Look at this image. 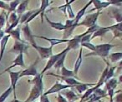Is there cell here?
<instances>
[{"mask_svg": "<svg viewBox=\"0 0 122 102\" xmlns=\"http://www.w3.org/2000/svg\"><path fill=\"white\" fill-rule=\"evenodd\" d=\"M115 47V45L110 43H103L100 44V45L95 46V50L94 52H91L90 53L85 54V57H90V56H99V57H102L105 60V57H108L109 53H110V50Z\"/></svg>", "mask_w": 122, "mask_h": 102, "instance_id": "obj_1", "label": "cell"}, {"mask_svg": "<svg viewBox=\"0 0 122 102\" xmlns=\"http://www.w3.org/2000/svg\"><path fill=\"white\" fill-rule=\"evenodd\" d=\"M92 4L95 6V9L97 11H100L101 9H105L110 5L118 6L120 7L122 5L121 1L119 0H110V1H100V0H92Z\"/></svg>", "mask_w": 122, "mask_h": 102, "instance_id": "obj_2", "label": "cell"}, {"mask_svg": "<svg viewBox=\"0 0 122 102\" xmlns=\"http://www.w3.org/2000/svg\"><path fill=\"white\" fill-rule=\"evenodd\" d=\"M70 49H69V47H66V48L65 49V50H63L62 52H60L58 54H55V55H52L50 57H49V59H48V62L47 63H46L45 67H44V68L43 69V71H41V75H44V73H45L46 71H48L49 70V69L51 68V67H53L54 66V64L56 63V62L58 61V59L59 58V57H61L62 55H64L65 53H68L69 52H70Z\"/></svg>", "mask_w": 122, "mask_h": 102, "instance_id": "obj_3", "label": "cell"}, {"mask_svg": "<svg viewBox=\"0 0 122 102\" xmlns=\"http://www.w3.org/2000/svg\"><path fill=\"white\" fill-rule=\"evenodd\" d=\"M100 13H101L100 11H97L96 13L88 14L81 22H79V24L77 26L83 25V26H86L87 27H92V26L95 25L97 22V19H98L99 16L100 15Z\"/></svg>", "mask_w": 122, "mask_h": 102, "instance_id": "obj_4", "label": "cell"}, {"mask_svg": "<svg viewBox=\"0 0 122 102\" xmlns=\"http://www.w3.org/2000/svg\"><path fill=\"white\" fill-rule=\"evenodd\" d=\"M32 47L37 51L42 59H49L53 55V47L51 46L50 47H41V46H38L37 44H35Z\"/></svg>", "mask_w": 122, "mask_h": 102, "instance_id": "obj_5", "label": "cell"}, {"mask_svg": "<svg viewBox=\"0 0 122 102\" xmlns=\"http://www.w3.org/2000/svg\"><path fill=\"white\" fill-rule=\"evenodd\" d=\"M39 62V58L36 59V61L33 64H31L28 68H25L24 70L21 71L20 74H19V78L24 76H28V75H32V76H35L38 75L37 71V65Z\"/></svg>", "mask_w": 122, "mask_h": 102, "instance_id": "obj_6", "label": "cell"}, {"mask_svg": "<svg viewBox=\"0 0 122 102\" xmlns=\"http://www.w3.org/2000/svg\"><path fill=\"white\" fill-rule=\"evenodd\" d=\"M68 88H73V87L70 86V85H68L61 84V83H59V81H56L55 84H54L53 86H51L46 92H44L43 95H50V94L58 93V92L61 91V90H65V89H68Z\"/></svg>", "mask_w": 122, "mask_h": 102, "instance_id": "obj_7", "label": "cell"}, {"mask_svg": "<svg viewBox=\"0 0 122 102\" xmlns=\"http://www.w3.org/2000/svg\"><path fill=\"white\" fill-rule=\"evenodd\" d=\"M28 48V45L26 44V42H20L15 41L14 46L11 48V50L9 51V52H14L16 54H24V52H26Z\"/></svg>", "mask_w": 122, "mask_h": 102, "instance_id": "obj_8", "label": "cell"}, {"mask_svg": "<svg viewBox=\"0 0 122 102\" xmlns=\"http://www.w3.org/2000/svg\"><path fill=\"white\" fill-rule=\"evenodd\" d=\"M9 76H10V80H11V85L13 89V92H14V99H17V96H16V85H17L18 80L19 79V74H20L21 71H9Z\"/></svg>", "mask_w": 122, "mask_h": 102, "instance_id": "obj_9", "label": "cell"}, {"mask_svg": "<svg viewBox=\"0 0 122 102\" xmlns=\"http://www.w3.org/2000/svg\"><path fill=\"white\" fill-rule=\"evenodd\" d=\"M22 32H23V34H24V38H25V40L27 41V42H29V43L30 44L31 46L35 45L36 42H35V41H34V35H33L30 28H29V24H25V25L23 27Z\"/></svg>", "mask_w": 122, "mask_h": 102, "instance_id": "obj_10", "label": "cell"}, {"mask_svg": "<svg viewBox=\"0 0 122 102\" xmlns=\"http://www.w3.org/2000/svg\"><path fill=\"white\" fill-rule=\"evenodd\" d=\"M12 66L9 67L8 68H6L2 73H4V72H8L9 71H10L12 68L14 67H17V66H19V67H25V64H24V54H19L17 56L15 59L12 62Z\"/></svg>", "mask_w": 122, "mask_h": 102, "instance_id": "obj_11", "label": "cell"}, {"mask_svg": "<svg viewBox=\"0 0 122 102\" xmlns=\"http://www.w3.org/2000/svg\"><path fill=\"white\" fill-rule=\"evenodd\" d=\"M29 83L32 85H35L39 90H40L41 94H44V83H43V75L40 73H38L37 75L34 76V78L33 80H29Z\"/></svg>", "mask_w": 122, "mask_h": 102, "instance_id": "obj_12", "label": "cell"}, {"mask_svg": "<svg viewBox=\"0 0 122 102\" xmlns=\"http://www.w3.org/2000/svg\"><path fill=\"white\" fill-rule=\"evenodd\" d=\"M34 37H37V38H40V39H44V40H46L50 43V46L52 47H54L55 45H58V44L60 43H68L69 40L70 39H58V38H49V37H44V36H34Z\"/></svg>", "mask_w": 122, "mask_h": 102, "instance_id": "obj_13", "label": "cell"}, {"mask_svg": "<svg viewBox=\"0 0 122 102\" xmlns=\"http://www.w3.org/2000/svg\"><path fill=\"white\" fill-rule=\"evenodd\" d=\"M49 75H54V76L61 79L62 80H64L65 82H66V85H70V86L73 87V88H74V86H75V85H80V84L82 83V82L77 80L75 78H72V77H63V76H61V75H55V74H54V73H49Z\"/></svg>", "mask_w": 122, "mask_h": 102, "instance_id": "obj_14", "label": "cell"}, {"mask_svg": "<svg viewBox=\"0 0 122 102\" xmlns=\"http://www.w3.org/2000/svg\"><path fill=\"white\" fill-rule=\"evenodd\" d=\"M40 95H42L41 94L40 90L35 86V85H33L32 88H31V91H30V94H29V97L24 100V102H34L35 100H37Z\"/></svg>", "mask_w": 122, "mask_h": 102, "instance_id": "obj_15", "label": "cell"}, {"mask_svg": "<svg viewBox=\"0 0 122 102\" xmlns=\"http://www.w3.org/2000/svg\"><path fill=\"white\" fill-rule=\"evenodd\" d=\"M61 95H63L68 102H75L80 99V96L75 93L72 90H67L62 91Z\"/></svg>", "mask_w": 122, "mask_h": 102, "instance_id": "obj_16", "label": "cell"}, {"mask_svg": "<svg viewBox=\"0 0 122 102\" xmlns=\"http://www.w3.org/2000/svg\"><path fill=\"white\" fill-rule=\"evenodd\" d=\"M91 4H92V0H91V1H89V3H87V4L84 6L83 9H80V10L77 13V14L75 15V19H74V24H75L76 27H77V25L79 24V22H80V19L82 18V17L85 15V12H86V9H88L89 6H90Z\"/></svg>", "mask_w": 122, "mask_h": 102, "instance_id": "obj_17", "label": "cell"}, {"mask_svg": "<svg viewBox=\"0 0 122 102\" xmlns=\"http://www.w3.org/2000/svg\"><path fill=\"white\" fill-rule=\"evenodd\" d=\"M80 37L79 35L74 37L73 38L70 39L68 42V46L67 47H69L70 50H73V49H77L80 47Z\"/></svg>", "mask_w": 122, "mask_h": 102, "instance_id": "obj_18", "label": "cell"}, {"mask_svg": "<svg viewBox=\"0 0 122 102\" xmlns=\"http://www.w3.org/2000/svg\"><path fill=\"white\" fill-rule=\"evenodd\" d=\"M10 38L9 35H5L3 37V38L0 40V63H1V61L3 59V57H4V51H5L6 46H7V43L9 42V39Z\"/></svg>", "mask_w": 122, "mask_h": 102, "instance_id": "obj_19", "label": "cell"}, {"mask_svg": "<svg viewBox=\"0 0 122 102\" xmlns=\"http://www.w3.org/2000/svg\"><path fill=\"white\" fill-rule=\"evenodd\" d=\"M29 1L28 0H24V1H21L20 4H19L18 8L16 9L15 13H17V15L19 17H20L21 15L24 13L25 12H27V8L28 5H29Z\"/></svg>", "mask_w": 122, "mask_h": 102, "instance_id": "obj_20", "label": "cell"}, {"mask_svg": "<svg viewBox=\"0 0 122 102\" xmlns=\"http://www.w3.org/2000/svg\"><path fill=\"white\" fill-rule=\"evenodd\" d=\"M8 35H9L10 37H13L15 41L17 42H25L20 37V28L19 27H16L14 30H12L11 32H9L8 33Z\"/></svg>", "mask_w": 122, "mask_h": 102, "instance_id": "obj_21", "label": "cell"}, {"mask_svg": "<svg viewBox=\"0 0 122 102\" xmlns=\"http://www.w3.org/2000/svg\"><path fill=\"white\" fill-rule=\"evenodd\" d=\"M45 19L48 23L50 25V27H53L54 29H56V30H58V31L65 30V24L61 23V22H52L51 20H49L47 16H45Z\"/></svg>", "mask_w": 122, "mask_h": 102, "instance_id": "obj_22", "label": "cell"}, {"mask_svg": "<svg viewBox=\"0 0 122 102\" xmlns=\"http://www.w3.org/2000/svg\"><path fill=\"white\" fill-rule=\"evenodd\" d=\"M109 14L110 15V17L113 18L115 21L117 22V23H120V22H122V13H121V11L118 9H115L111 10Z\"/></svg>", "mask_w": 122, "mask_h": 102, "instance_id": "obj_23", "label": "cell"}, {"mask_svg": "<svg viewBox=\"0 0 122 102\" xmlns=\"http://www.w3.org/2000/svg\"><path fill=\"white\" fill-rule=\"evenodd\" d=\"M82 53H83V50H82V47L80 49V52H79V56L77 60L75 61V66H74V73H75V75H77L79 72V70H80V67L82 64Z\"/></svg>", "mask_w": 122, "mask_h": 102, "instance_id": "obj_24", "label": "cell"}, {"mask_svg": "<svg viewBox=\"0 0 122 102\" xmlns=\"http://www.w3.org/2000/svg\"><path fill=\"white\" fill-rule=\"evenodd\" d=\"M75 2V0H66V13H68L69 15V19H75V14L73 12V9L71 8V4Z\"/></svg>", "mask_w": 122, "mask_h": 102, "instance_id": "obj_25", "label": "cell"}, {"mask_svg": "<svg viewBox=\"0 0 122 102\" xmlns=\"http://www.w3.org/2000/svg\"><path fill=\"white\" fill-rule=\"evenodd\" d=\"M118 80L116 78H111L109 80H107L105 82V85H106V90H115V88H116L117 85H118Z\"/></svg>", "mask_w": 122, "mask_h": 102, "instance_id": "obj_26", "label": "cell"}, {"mask_svg": "<svg viewBox=\"0 0 122 102\" xmlns=\"http://www.w3.org/2000/svg\"><path fill=\"white\" fill-rule=\"evenodd\" d=\"M95 84H85L82 82L80 85H75L74 86V88H75L77 90V91L79 92L80 94H82V93H85L87 90H88V87L89 86H95Z\"/></svg>", "mask_w": 122, "mask_h": 102, "instance_id": "obj_27", "label": "cell"}, {"mask_svg": "<svg viewBox=\"0 0 122 102\" xmlns=\"http://www.w3.org/2000/svg\"><path fill=\"white\" fill-rule=\"evenodd\" d=\"M61 76L63 77H72V78H75V76L76 77V75H75L73 71L69 70L66 67L64 66V67H61Z\"/></svg>", "mask_w": 122, "mask_h": 102, "instance_id": "obj_28", "label": "cell"}, {"mask_svg": "<svg viewBox=\"0 0 122 102\" xmlns=\"http://www.w3.org/2000/svg\"><path fill=\"white\" fill-rule=\"evenodd\" d=\"M107 57H109V60L111 62H117L122 59V52H114V53L109 54Z\"/></svg>", "mask_w": 122, "mask_h": 102, "instance_id": "obj_29", "label": "cell"}, {"mask_svg": "<svg viewBox=\"0 0 122 102\" xmlns=\"http://www.w3.org/2000/svg\"><path fill=\"white\" fill-rule=\"evenodd\" d=\"M34 12H35V10H30V11H27V12L24 13L23 15H21L20 17H19V23H21V24L25 23L28 19L29 18V17H30Z\"/></svg>", "mask_w": 122, "mask_h": 102, "instance_id": "obj_30", "label": "cell"}, {"mask_svg": "<svg viewBox=\"0 0 122 102\" xmlns=\"http://www.w3.org/2000/svg\"><path fill=\"white\" fill-rule=\"evenodd\" d=\"M66 56H67V53H65L64 55H62L58 59V61L56 62V63L54 64V68L59 70V69H60L61 67L65 66V58H66Z\"/></svg>", "mask_w": 122, "mask_h": 102, "instance_id": "obj_31", "label": "cell"}, {"mask_svg": "<svg viewBox=\"0 0 122 102\" xmlns=\"http://www.w3.org/2000/svg\"><path fill=\"white\" fill-rule=\"evenodd\" d=\"M20 2L21 1H19V0H14V1H11V2L9 3V13H7L8 15H9V13H11L15 12L16 9L18 8L19 4H20Z\"/></svg>", "mask_w": 122, "mask_h": 102, "instance_id": "obj_32", "label": "cell"}, {"mask_svg": "<svg viewBox=\"0 0 122 102\" xmlns=\"http://www.w3.org/2000/svg\"><path fill=\"white\" fill-rule=\"evenodd\" d=\"M12 92H13L12 87L9 86V88H8L7 90L4 92V93L1 94V95H0V102H4V101H5V100L9 96V95H10V94L12 93Z\"/></svg>", "mask_w": 122, "mask_h": 102, "instance_id": "obj_33", "label": "cell"}, {"mask_svg": "<svg viewBox=\"0 0 122 102\" xmlns=\"http://www.w3.org/2000/svg\"><path fill=\"white\" fill-rule=\"evenodd\" d=\"M19 16L17 15V13H16L15 12H13L11 13H9V15H8V27H9L10 24H12L13 22H14L16 20H18L19 19Z\"/></svg>", "mask_w": 122, "mask_h": 102, "instance_id": "obj_34", "label": "cell"}, {"mask_svg": "<svg viewBox=\"0 0 122 102\" xmlns=\"http://www.w3.org/2000/svg\"><path fill=\"white\" fill-rule=\"evenodd\" d=\"M6 18H8V14L4 10L0 13V31H2V29L4 28V25H5Z\"/></svg>", "mask_w": 122, "mask_h": 102, "instance_id": "obj_35", "label": "cell"}, {"mask_svg": "<svg viewBox=\"0 0 122 102\" xmlns=\"http://www.w3.org/2000/svg\"><path fill=\"white\" fill-rule=\"evenodd\" d=\"M116 69L115 67H109L108 69V71H107V75H106V77H105V82L107 80H109L110 79L113 78L114 76V74H115V70Z\"/></svg>", "mask_w": 122, "mask_h": 102, "instance_id": "obj_36", "label": "cell"}, {"mask_svg": "<svg viewBox=\"0 0 122 102\" xmlns=\"http://www.w3.org/2000/svg\"><path fill=\"white\" fill-rule=\"evenodd\" d=\"M93 94L95 95H96V96L101 97V98H102V97H105V96H106V95H107L106 90H102V89H100V88H98V89H96V90H94Z\"/></svg>", "mask_w": 122, "mask_h": 102, "instance_id": "obj_37", "label": "cell"}, {"mask_svg": "<svg viewBox=\"0 0 122 102\" xmlns=\"http://www.w3.org/2000/svg\"><path fill=\"white\" fill-rule=\"evenodd\" d=\"M81 47H86L87 49H90V51L94 52L95 50V45H94L91 42H85V43H80Z\"/></svg>", "mask_w": 122, "mask_h": 102, "instance_id": "obj_38", "label": "cell"}, {"mask_svg": "<svg viewBox=\"0 0 122 102\" xmlns=\"http://www.w3.org/2000/svg\"><path fill=\"white\" fill-rule=\"evenodd\" d=\"M91 36L92 34H88V35H85L80 39V43H85V42H90L91 40Z\"/></svg>", "mask_w": 122, "mask_h": 102, "instance_id": "obj_39", "label": "cell"}, {"mask_svg": "<svg viewBox=\"0 0 122 102\" xmlns=\"http://www.w3.org/2000/svg\"><path fill=\"white\" fill-rule=\"evenodd\" d=\"M112 32H113L114 34V38H115V37H119L120 39L122 38V31L121 30H118V29H115V30L111 31Z\"/></svg>", "mask_w": 122, "mask_h": 102, "instance_id": "obj_40", "label": "cell"}, {"mask_svg": "<svg viewBox=\"0 0 122 102\" xmlns=\"http://www.w3.org/2000/svg\"><path fill=\"white\" fill-rule=\"evenodd\" d=\"M0 9H4V11L5 10H9V4H6L5 2H4V1H0Z\"/></svg>", "mask_w": 122, "mask_h": 102, "instance_id": "obj_41", "label": "cell"}, {"mask_svg": "<svg viewBox=\"0 0 122 102\" xmlns=\"http://www.w3.org/2000/svg\"><path fill=\"white\" fill-rule=\"evenodd\" d=\"M57 102H68V101H67L66 99L61 95V94H59L57 97Z\"/></svg>", "mask_w": 122, "mask_h": 102, "instance_id": "obj_42", "label": "cell"}, {"mask_svg": "<svg viewBox=\"0 0 122 102\" xmlns=\"http://www.w3.org/2000/svg\"><path fill=\"white\" fill-rule=\"evenodd\" d=\"M39 98H40V101L39 102H50V100H49V98H48L47 95H42L39 96Z\"/></svg>", "mask_w": 122, "mask_h": 102, "instance_id": "obj_43", "label": "cell"}, {"mask_svg": "<svg viewBox=\"0 0 122 102\" xmlns=\"http://www.w3.org/2000/svg\"><path fill=\"white\" fill-rule=\"evenodd\" d=\"M120 92H119L118 95H115V102H122V94L120 93Z\"/></svg>", "mask_w": 122, "mask_h": 102, "instance_id": "obj_44", "label": "cell"}, {"mask_svg": "<svg viewBox=\"0 0 122 102\" xmlns=\"http://www.w3.org/2000/svg\"><path fill=\"white\" fill-rule=\"evenodd\" d=\"M4 36V31H0V39L3 38Z\"/></svg>", "mask_w": 122, "mask_h": 102, "instance_id": "obj_45", "label": "cell"}, {"mask_svg": "<svg viewBox=\"0 0 122 102\" xmlns=\"http://www.w3.org/2000/svg\"><path fill=\"white\" fill-rule=\"evenodd\" d=\"M10 102H21L20 100H17V99H14L13 100H11Z\"/></svg>", "mask_w": 122, "mask_h": 102, "instance_id": "obj_46", "label": "cell"}, {"mask_svg": "<svg viewBox=\"0 0 122 102\" xmlns=\"http://www.w3.org/2000/svg\"><path fill=\"white\" fill-rule=\"evenodd\" d=\"M97 102H100V101H97Z\"/></svg>", "mask_w": 122, "mask_h": 102, "instance_id": "obj_47", "label": "cell"}, {"mask_svg": "<svg viewBox=\"0 0 122 102\" xmlns=\"http://www.w3.org/2000/svg\"><path fill=\"white\" fill-rule=\"evenodd\" d=\"M1 39H2V38H1ZM1 39H0V40H1Z\"/></svg>", "mask_w": 122, "mask_h": 102, "instance_id": "obj_48", "label": "cell"}]
</instances>
